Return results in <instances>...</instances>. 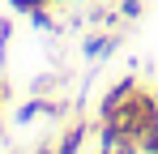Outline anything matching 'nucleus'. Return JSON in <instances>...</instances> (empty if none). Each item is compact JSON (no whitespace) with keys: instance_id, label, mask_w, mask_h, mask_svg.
Listing matches in <instances>:
<instances>
[{"instance_id":"nucleus-1","label":"nucleus","mask_w":158,"mask_h":154,"mask_svg":"<svg viewBox=\"0 0 158 154\" xmlns=\"http://www.w3.org/2000/svg\"><path fill=\"white\" fill-rule=\"evenodd\" d=\"M115 47H120V34L107 26V30H94V34L81 43V56H85L90 64H98V60H111V56H115Z\"/></svg>"},{"instance_id":"nucleus-2","label":"nucleus","mask_w":158,"mask_h":154,"mask_svg":"<svg viewBox=\"0 0 158 154\" xmlns=\"http://www.w3.org/2000/svg\"><path fill=\"white\" fill-rule=\"evenodd\" d=\"M132 90H137V77H132V73H124V77H115V81H111V86H107V90H103V99H98V120H103V116H111V111H115L120 103L128 99Z\"/></svg>"},{"instance_id":"nucleus-3","label":"nucleus","mask_w":158,"mask_h":154,"mask_svg":"<svg viewBox=\"0 0 158 154\" xmlns=\"http://www.w3.org/2000/svg\"><path fill=\"white\" fill-rule=\"evenodd\" d=\"M85 137H90V120H73V124L60 133V141H56V154H81Z\"/></svg>"},{"instance_id":"nucleus-4","label":"nucleus","mask_w":158,"mask_h":154,"mask_svg":"<svg viewBox=\"0 0 158 154\" xmlns=\"http://www.w3.org/2000/svg\"><path fill=\"white\" fill-rule=\"evenodd\" d=\"M85 22H90V26H111V30H120L124 17H120V9H111V4H94V9L85 13Z\"/></svg>"},{"instance_id":"nucleus-5","label":"nucleus","mask_w":158,"mask_h":154,"mask_svg":"<svg viewBox=\"0 0 158 154\" xmlns=\"http://www.w3.org/2000/svg\"><path fill=\"white\" fill-rule=\"evenodd\" d=\"M26 17H30V26H34V30H47V34H60V30H64V26L47 13V4H43V9H30Z\"/></svg>"},{"instance_id":"nucleus-6","label":"nucleus","mask_w":158,"mask_h":154,"mask_svg":"<svg viewBox=\"0 0 158 154\" xmlns=\"http://www.w3.org/2000/svg\"><path fill=\"white\" fill-rule=\"evenodd\" d=\"M141 13H145V0H120V17L124 22H141Z\"/></svg>"},{"instance_id":"nucleus-7","label":"nucleus","mask_w":158,"mask_h":154,"mask_svg":"<svg viewBox=\"0 0 158 154\" xmlns=\"http://www.w3.org/2000/svg\"><path fill=\"white\" fill-rule=\"evenodd\" d=\"M43 4L52 9V4H64V0H9V9H13V13H30V9H43Z\"/></svg>"},{"instance_id":"nucleus-8","label":"nucleus","mask_w":158,"mask_h":154,"mask_svg":"<svg viewBox=\"0 0 158 154\" xmlns=\"http://www.w3.org/2000/svg\"><path fill=\"white\" fill-rule=\"evenodd\" d=\"M9 39H13V17H0V64L9 56Z\"/></svg>"},{"instance_id":"nucleus-9","label":"nucleus","mask_w":158,"mask_h":154,"mask_svg":"<svg viewBox=\"0 0 158 154\" xmlns=\"http://www.w3.org/2000/svg\"><path fill=\"white\" fill-rule=\"evenodd\" d=\"M52 86H60V81H56L52 73H43V77H34V81H30V94H52Z\"/></svg>"},{"instance_id":"nucleus-10","label":"nucleus","mask_w":158,"mask_h":154,"mask_svg":"<svg viewBox=\"0 0 158 154\" xmlns=\"http://www.w3.org/2000/svg\"><path fill=\"white\" fill-rule=\"evenodd\" d=\"M141 154H158V124L150 128L145 137H141Z\"/></svg>"},{"instance_id":"nucleus-11","label":"nucleus","mask_w":158,"mask_h":154,"mask_svg":"<svg viewBox=\"0 0 158 154\" xmlns=\"http://www.w3.org/2000/svg\"><path fill=\"white\" fill-rule=\"evenodd\" d=\"M34 154H56V146H34Z\"/></svg>"},{"instance_id":"nucleus-12","label":"nucleus","mask_w":158,"mask_h":154,"mask_svg":"<svg viewBox=\"0 0 158 154\" xmlns=\"http://www.w3.org/2000/svg\"><path fill=\"white\" fill-rule=\"evenodd\" d=\"M4 99H9V86H4V81H0V107H4Z\"/></svg>"},{"instance_id":"nucleus-13","label":"nucleus","mask_w":158,"mask_h":154,"mask_svg":"<svg viewBox=\"0 0 158 154\" xmlns=\"http://www.w3.org/2000/svg\"><path fill=\"white\" fill-rule=\"evenodd\" d=\"M98 154H115V150H103V146H98Z\"/></svg>"},{"instance_id":"nucleus-14","label":"nucleus","mask_w":158,"mask_h":154,"mask_svg":"<svg viewBox=\"0 0 158 154\" xmlns=\"http://www.w3.org/2000/svg\"><path fill=\"white\" fill-rule=\"evenodd\" d=\"M154 99H158V90H154Z\"/></svg>"}]
</instances>
